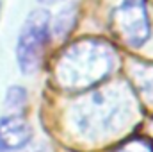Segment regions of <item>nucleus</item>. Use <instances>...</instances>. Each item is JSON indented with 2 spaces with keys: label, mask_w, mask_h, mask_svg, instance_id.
Returning a JSON list of instances; mask_svg holds the SVG:
<instances>
[{
  "label": "nucleus",
  "mask_w": 153,
  "mask_h": 152,
  "mask_svg": "<svg viewBox=\"0 0 153 152\" xmlns=\"http://www.w3.org/2000/svg\"><path fill=\"white\" fill-rule=\"evenodd\" d=\"M27 102V90L22 86H11L5 93V104L9 108H22Z\"/></svg>",
  "instance_id": "nucleus-7"
},
{
  "label": "nucleus",
  "mask_w": 153,
  "mask_h": 152,
  "mask_svg": "<svg viewBox=\"0 0 153 152\" xmlns=\"http://www.w3.org/2000/svg\"><path fill=\"white\" fill-rule=\"evenodd\" d=\"M109 27L116 38L126 47L139 48L152 34L150 16L143 0H123L111 13Z\"/></svg>",
  "instance_id": "nucleus-3"
},
{
  "label": "nucleus",
  "mask_w": 153,
  "mask_h": 152,
  "mask_svg": "<svg viewBox=\"0 0 153 152\" xmlns=\"http://www.w3.org/2000/svg\"><path fill=\"white\" fill-rule=\"evenodd\" d=\"M39 2H43V4H55V2H59V0H39Z\"/></svg>",
  "instance_id": "nucleus-9"
},
{
  "label": "nucleus",
  "mask_w": 153,
  "mask_h": 152,
  "mask_svg": "<svg viewBox=\"0 0 153 152\" xmlns=\"http://www.w3.org/2000/svg\"><path fill=\"white\" fill-rule=\"evenodd\" d=\"M0 11H2V2H0Z\"/></svg>",
  "instance_id": "nucleus-10"
},
{
  "label": "nucleus",
  "mask_w": 153,
  "mask_h": 152,
  "mask_svg": "<svg viewBox=\"0 0 153 152\" xmlns=\"http://www.w3.org/2000/svg\"><path fill=\"white\" fill-rule=\"evenodd\" d=\"M114 52L107 43L84 39L71 45L59 59L55 75L62 88L85 90L111 74Z\"/></svg>",
  "instance_id": "nucleus-1"
},
{
  "label": "nucleus",
  "mask_w": 153,
  "mask_h": 152,
  "mask_svg": "<svg viewBox=\"0 0 153 152\" xmlns=\"http://www.w3.org/2000/svg\"><path fill=\"white\" fill-rule=\"evenodd\" d=\"M48 41H50V13L45 9H36L27 16L16 43V61L25 75L38 72Z\"/></svg>",
  "instance_id": "nucleus-2"
},
{
  "label": "nucleus",
  "mask_w": 153,
  "mask_h": 152,
  "mask_svg": "<svg viewBox=\"0 0 153 152\" xmlns=\"http://www.w3.org/2000/svg\"><path fill=\"white\" fill-rule=\"evenodd\" d=\"M144 75L148 77V82H152V77H153V70H144ZM139 91L146 97V93H148V86H143V88H139ZM150 97H152V90H150V93H148Z\"/></svg>",
  "instance_id": "nucleus-8"
},
{
  "label": "nucleus",
  "mask_w": 153,
  "mask_h": 152,
  "mask_svg": "<svg viewBox=\"0 0 153 152\" xmlns=\"http://www.w3.org/2000/svg\"><path fill=\"white\" fill-rule=\"evenodd\" d=\"M114 152H153V143L146 138L134 136V138L123 141Z\"/></svg>",
  "instance_id": "nucleus-5"
},
{
  "label": "nucleus",
  "mask_w": 153,
  "mask_h": 152,
  "mask_svg": "<svg viewBox=\"0 0 153 152\" xmlns=\"http://www.w3.org/2000/svg\"><path fill=\"white\" fill-rule=\"evenodd\" d=\"M73 20H75V13H73V7H66L64 11L59 13V18L55 20L53 23V31L57 36H66L71 27H73Z\"/></svg>",
  "instance_id": "nucleus-6"
},
{
  "label": "nucleus",
  "mask_w": 153,
  "mask_h": 152,
  "mask_svg": "<svg viewBox=\"0 0 153 152\" xmlns=\"http://www.w3.org/2000/svg\"><path fill=\"white\" fill-rule=\"evenodd\" d=\"M34 131L20 114L0 118V152H16L30 143Z\"/></svg>",
  "instance_id": "nucleus-4"
}]
</instances>
